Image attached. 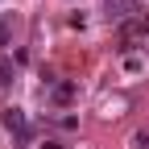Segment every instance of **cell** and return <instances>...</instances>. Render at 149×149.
<instances>
[{
    "label": "cell",
    "instance_id": "obj_6",
    "mask_svg": "<svg viewBox=\"0 0 149 149\" xmlns=\"http://www.w3.org/2000/svg\"><path fill=\"white\" fill-rule=\"evenodd\" d=\"M133 149H149V133H137L133 137Z\"/></svg>",
    "mask_w": 149,
    "mask_h": 149
},
{
    "label": "cell",
    "instance_id": "obj_2",
    "mask_svg": "<svg viewBox=\"0 0 149 149\" xmlns=\"http://www.w3.org/2000/svg\"><path fill=\"white\" fill-rule=\"evenodd\" d=\"M108 21H124L128 13H137V0H108Z\"/></svg>",
    "mask_w": 149,
    "mask_h": 149
},
{
    "label": "cell",
    "instance_id": "obj_5",
    "mask_svg": "<svg viewBox=\"0 0 149 149\" xmlns=\"http://www.w3.org/2000/svg\"><path fill=\"white\" fill-rule=\"evenodd\" d=\"M8 33H13V21H8V17H0V46H8Z\"/></svg>",
    "mask_w": 149,
    "mask_h": 149
},
{
    "label": "cell",
    "instance_id": "obj_3",
    "mask_svg": "<svg viewBox=\"0 0 149 149\" xmlns=\"http://www.w3.org/2000/svg\"><path fill=\"white\" fill-rule=\"evenodd\" d=\"M50 100L54 104H70L74 100V83H50Z\"/></svg>",
    "mask_w": 149,
    "mask_h": 149
},
{
    "label": "cell",
    "instance_id": "obj_1",
    "mask_svg": "<svg viewBox=\"0 0 149 149\" xmlns=\"http://www.w3.org/2000/svg\"><path fill=\"white\" fill-rule=\"evenodd\" d=\"M0 124L17 137V145L29 141V124H25V112H21V108H4V112H0Z\"/></svg>",
    "mask_w": 149,
    "mask_h": 149
},
{
    "label": "cell",
    "instance_id": "obj_4",
    "mask_svg": "<svg viewBox=\"0 0 149 149\" xmlns=\"http://www.w3.org/2000/svg\"><path fill=\"white\" fill-rule=\"evenodd\" d=\"M8 83H13V58L0 54V87H8Z\"/></svg>",
    "mask_w": 149,
    "mask_h": 149
}]
</instances>
